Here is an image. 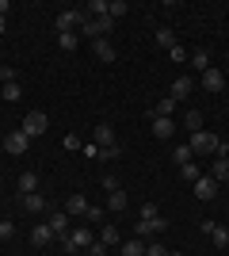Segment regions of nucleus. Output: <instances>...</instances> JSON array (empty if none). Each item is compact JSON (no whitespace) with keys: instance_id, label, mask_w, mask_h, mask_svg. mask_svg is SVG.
<instances>
[{"instance_id":"25","label":"nucleus","mask_w":229,"mask_h":256,"mask_svg":"<svg viewBox=\"0 0 229 256\" xmlns=\"http://www.w3.org/2000/svg\"><path fill=\"white\" fill-rule=\"evenodd\" d=\"M19 199H23V210H31V214H38V210L46 206V199H42L38 192H31V195H19Z\"/></svg>"},{"instance_id":"15","label":"nucleus","mask_w":229,"mask_h":256,"mask_svg":"<svg viewBox=\"0 0 229 256\" xmlns=\"http://www.w3.org/2000/svg\"><path fill=\"white\" fill-rule=\"evenodd\" d=\"M50 237H54L50 222H46V226H34V230H31V245H34V248H42V245H50Z\"/></svg>"},{"instance_id":"21","label":"nucleus","mask_w":229,"mask_h":256,"mask_svg":"<svg viewBox=\"0 0 229 256\" xmlns=\"http://www.w3.org/2000/svg\"><path fill=\"white\" fill-rule=\"evenodd\" d=\"M57 46H61L65 54H73L76 46H80V34H76V31H61V34H57Z\"/></svg>"},{"instance_id":"39","label":"nucleus","mask_w":229,"mask_h":256,"mask_svg":"<svg viewBox=\"0 0 229 256\" xmlns=\"http://www.w3.org/2000/svg\"><path fill=\"white\" fill-rule=\"evenodd\" d=\"M11 234H15V222H0V241H8Z\"/></svg>"},{"instance_id":"7","label":"nucleus","mask_w":229,"mask_h":256,"mask_svg":"<svg viewBox=\"0 0 229 256\" xmlns=\"http://www.w3.org/2000/svg\"><path fill=\"white\" fill-rule=\"evenodd\" d=\"M203 88H207L210 96L222 92V88H226V73H222V69H207V73H203Z\"/></svg>"},{"instance_id":"4","label":"nucleus","mask_w":229,"mask_h":256,"mask_svg":"<svg viewBox=\"0 0 229 256\" xmlns=\"http://www.w3.org/2000/svg\"><path fill=\"white\" fill-rule=\"evenodd\" d=\"M4 150H8L11 157H23V153L31 150V138H27V134H23V130H11L8 138H4Z\"/></svg>"},{"instance_id":"34","label":"nucleus","mask_w":229,"mask_h":256,"mask_svg":"<svg viewBox=\"0 0 229 256\" xmlns=\"http://www.w3.org/2000/svg\"><path fill=\"white\" fill-rule=\"evenodd\" d=\"M15 69H11V65H0V80H4V84H15Z\"/></svg>"},{"instance_id":"9","label":"nucleus","mask_w":229,"mask_h":256,"mask_svg":"<svg viewBox=\"0 0 229 256\" xmlns=\"http://www.w3.org/2000/svg\"><path fill=\"white\" fill-rule=\"evenodd\" d=\"M88 206H92V203H88V195H69V199H65V214H69V218L88 214Z\"/></svg>"},{"instance_id":"24","label":"nucleus","mask_w":229,"mask_h":256,"mask_svg":"<svg viewBox=\"0 0 229 256\" xmlns=\"http://www.w3.org/2000/svg\"><path fill=\"white\" fill-rule=\"evenodd\" d=\"M50 230H54L57 237H65L69 230H73V226H69V214H65V210H61V214H54V218H50Z\"/></svg>"},{"instance_id":"5","label":"nucleus","mask_w":229,"mask_h":256,"mask_svg":"<svg viewBox=\"0 0 229 256\" xmlns=\"http://www.w3.org/2000/svg\"><path fill=\"white\" fill-rule=\"evenodd\" d=\"M191 188H195V195H199V199H203V203H210V199L218 195V188H222V184H218V180H214V176H210V172H207V176H199V180L191 184Z\"/></svg>"},{"instance_id":"10","label":"nucleus","mask_w":229,"mask_h":256,"mask_svg":"<svg viewBox=\"0 0 229 256\" xmlns=\"http://www.w3.org/2000/svg\"><path fill=\"white\" fill-rule=\"evenodd\" d=\"M92 142H96L99 150H107V146H119V142H115V130H111L107 122H99V126L92 130Z\"/></svg>"},{"instance_id":"22","label":"nucleus","mask_w":229,"mask_h":256,"mask_svg":"<svg viewBox=\"0 0 229 256\" xmlns=\"http://www.w3.org/2000/svg\"><path fill=\"white\" fill-rule=\"evenodd\" d=\"M187 62H191V69L207 73V69H210V54L207 50H195V54H187Z\"/></svg>"},{"instance_id":"32","label":"nucleus","mask_w":229,"mask_h":256,"mask_svg":"<svg viewBox=\"0 0 229 256\" xmlns=\"http://www.w3.org/2000/svg\"><path fill=\"white\" fill-rule=\"evenodd\" d=\"M4 100H8V104L23 100V88H19V84H4Z\"/></svg>"},{"instance_id":"8","label":"nucleus","mask_w":229,"mask_h":256,"mask_svg":"<svg viewBox=\"0 0 229 256\" xmlns=\"http://www.w3.org/2000/svg\"><path fill=\"white\" fill-rule=\"evenodd\" d=\"M164 230H168V222H164V218H149V222H138V237H157V234H164Z\"/></svg>"},{"instance_id":"41","label":"nucleus","mask_w":229,"mask_h":256,"mask_svg":"<svg viewBox=\"0 0 229 256\" xmlns=\"http://www.w3.org/2000/svg\"><path fill=\"white\" fill-rule=\"evenodd\" d=\"M84 157H92V160H99V146H96V142H88V146H84Z\"/></svg>"},{"instance_id":"13","label":"nucleus","mask_w":229,"mask_h":256,"mask_svg":"<svg viewBox=\"0 0 229 256\" xmlns=\"http://www.w3.org/2000/svg\"><path fill=\"white\" fill-rule=\"evenodd\" d=\"M191 88H195V84H191V76H176L168 96H172V100H187V96H191Z\"/></svg>"},{"instance_id":"35","label":"nucleus","mask_w":229,"mask_h":256,"mask_svg":"<svg viewBox=\"0 0 229 256\" xmlns=\"http://www.w3.org/2000/svg\"><path fill=\"white\" fill-rule=\"evenodd\" d=\"M168 58H172V62L180 65V62H187V50H184V46H180V42H176L172 50H168Z\"/></svg>"},{"instance_id":"2","label":"nucleus","mask_w":229,"mask_h":256,"mask_svg":"<svg viewBox=\"0 0 229 256\" xmlns=\"http://www.w3.org/2000/svg\"><path fill=\"white\" fill-rule=\"evenodd\" d=\"M187 146H191V153H218L222 138H218V134H210V130H195Z\"/></svg>"},{"instance_id":"16","label":"nucleus","mask_w":229,"mask_h":256,"mask_svg":"<svg viewBox=\"0 0 229 256\" xmlns=\"http://www.w3.org/2000/svg\"><path fill=\"white\" fill-rule=\"evenodd\" d=\"M126 203H130V199H126V192H122V188H115V192L107 195V210H115V214L126 210Z\"/></svg>"},{"instance_id":"11","label":"nucleus","mask_w":229,"mask_h":256,"mask_svg":"<svg viewBox=\"0 0 229 256\" xmlns=\"http://www.w3.org/2000/svg\"><path fill=\"white\" fill-rule=\"evenodd\" d=\"M92 50H96V58L99 62H115V58H119V54H115V42H111V38H96V42H92Z\"/></svg>"},{"instance_id":"38","label":"nucleus","mask_w":229,"mask_h":256,"mask_svg":"<svg viewBox=\"0 0 229 256\" xmlns=\"http://www.w3.org/2000/svg\"><path fill=\"white\" fill-rule=\"evenodd\" d=\"M119 146H107V150H99V160H115V157H119Z\"/></svg>"},{"instance_id":"3","label":"nucleus","mask_w":229,"mask_h":256,"mask_svg":"<svg viewBox=\"0 0 229 256\" xmlns=\"http://www.w3.org/2000/svg\"><path fill=\"white\" fill-rule=\"evenodd\" d=\"M46 126H50V118H46L42 111H31V115L23 118V126H19V130H23V134H27V138L34 142L38 134H46Z\"/></svg>"},{"instance_id":"17","label":"nucleus","mask_w":229,"mask_h":256,"mask_svg":"<svg viewBox=\"0 0 229 256\" xmlns=\"http://www.w3.org/2000/svg\"><path fill=\"white\" fill-rule=\"evenodd\" d=\"M153 134H157V138H172L176 134V118H153Z\"/></svg>"},{"instance_id":"30","label":"nucleus","mask_w":229,"mask_h":256,"mask_svg":"<svg viewBox=\"0 0 229 256\" xmlns=\"http://www.w3.org/2000/svg\"><path fill=\"white\" fill-rule=\"evenodd\" d=\"M184 126L191 130V134H195V130H203V115H199V111H187V115H184Z\"/></svg>"},{"instance_id":"18","label":"nucleus","mask_w":229,"mask_h":256,"mask_svg":"<svg viewBox=\"0 0 229 256\" xmlns=\"http://www.w3.org/2000/svg\"><path fill=\"white\" fill-rule=\"evenodd\" d=\"M119 252L122 256H145V241H142V237H130V241H122V245H119Z\"/></svg>"},{"instance_id":"33","label":"nucleus","mask_w":229,"mask_h":256,"mask_svg":"<svg viewBox=\"0 0 229 256\" xmlns=\"http://www.w3.org/2000/svg\"><path fill=\"white\" fill-rule=\"evenodd\" d=\"M103 214H107L103 206H88V214H84V218H88L92 226H99V222H103Z\"/></svg>"},{"instance_id":"12","label":"nucleus","mask_w":229,"mask_h":256,"mask_svg":"<svg viewBox=\"0 0 229 256\" xmlns=\"http://www.w3.org/2000/svg\"><path fill=\"white\" fill-rule=\"evenodd\" d=\"M172 111H176V100H172V96H164V100H157V104H153L149 118H172Z\"/></svg>"},{"instance_id":"1","label":"nucleus","mask_w":229,"mask_h":256,"mask_svg":"<svg viewBox=\"0 0 229 256\" xmlns=\"http://www.w3.org/2000/svg\"><path fill=\"white\" fill-rule=\"evenodd\" d=\"M88 245H92V230H88V226H73V230L61 237V248H65V252H84Z\"/></svg>"},{"instance_id":"43","label":"nucleus","mask_w":229,"mask_h":256,"mask_svg":"<svg viewBox=\"0 0 229 256\" xmlns=\"http://www.w3.org/2000/svg\"><path fill=\"white\" fill-rule=\"evenodd\" d=\"M4 27H8V20H4V16H0V34H4Z\"/></svg>"},{"instance_id":"31","label":"nucleus","mask_w":229,"mask_h":256,"mask_svg":"<svg viewBox=\"0 0 229 256\" xmlns=\"http://www.w3.org/2000/svg\"><path fill=\"white\" fill-rule=\"evenodd\" d=\"M149 218H161L157 203H142V214H138V222H149Z\"/></svg>"},{"instance_id":"6","label":"nucleus","mask_w":229,"mask_h":256,"mask_svg":"<svg viewBox=\"0 0 229 256\" xmlns=\"http://www.w3.org/2000/svg\"><path fill=\"white\" fill-rule=\"evenodd\" d=\"M80 20H84V12L69 8V12H61V16L54 20V27H57V34H61V31H80Z\"/></svg>"},{"instance_id":"14","label":"nucleus","mask_w":229,"mask_h":256,"mask_svg":"<svg viewBox=\"0 0 229 256\" xmlns=\"http://www.w3.org/2000/svg\"><path fill=\"white\" fill-rule=\"evenodd\" d=\"M153 38H157V46H161L164 54L176 46V31H172V27H157V31H153Z\"/></svg>"},{"instance_id":"36","label":"nucleus","mask_w":229,"mask_h":256,"mask_svg":"<svg viewBox=\"0 0 229 256\" xmlns=\"http://www.w3.org/2000/svg\"><path fill=\"white\" fill-rule=\"evenodd\" d=\"M103 252H107V245H99V241H92V245H88V248H84L80 256H103Z\"/></svg>"},{"instance_id":"29","label":"nucleus","mask_w":229,"mask_h":256,"mask_svg":"<svg viewBox=\"0 0 229 256\" xmlns=\"http://www.w3.org/2000/svg\"><path fill=\"white\" fill-rule=\"evenodd\" d=\"M180 176H184L187 184H195L199 176H203V168H199V164H180Z\"/></svg>"},{"instance_id":"44","label":"nucleus","mask_w":229,"mask_h":256,"mask_svg":"<svg viewBox=\"0 0 229 256\" xmlns=\"http://www.w3.org/2000/svg\"><path fill=\"white\" fill-rule=\"evenodd\" d=\"M222 73H226V76H229V65H226V69H222Z\"/></svg>"},{"instance_id":"26","label":"nucleus","mask_w":229,"mask_h":256,"mask_svg":"<svg viewBox=\"0 0 229 256\" xmlns=\"http://www.w3.org/2000/svg\"><path fill=\"white\" fill-rule=\"evenodd\" d=\"M99 245H122V237H119V230H115V226H103V230H99Z\"/></svg>"},{"instance_id":"40","label":"nucleus","mask_w":229,"mask_h":256,"mask_svg":"<svg viewBox=\"0 0 229 256\" xmlns=\"http://www.w3.org/2000/svg\"><path fill=\"white\" fill-rule=\"evenodd\" d=\"M65 150H84V142L76 138V134H65Z\"/></svg>"},{"instance_id":"23","label":"nucleus","mask_w":229,"mask_h":256,"mask_svg":"<svg viewBox=\"0 0 229 256\" xmlns=\"http://www.w3.org/2000/svg\"><path fill=\"white\" fill-rule=\"evenodd\" d=\"M38 192V172H23L19 176V195H31Z\"/></svg>"},{"instance_id":"27","label":"nucleus","mask_w":229,"mask_h":256,"mask_svg":"<svg viewBox=\"0 0 229 256\" xmlns=\"http://www.w3.org/2000/svg\"><path fill=\"white\" fill-rule=\"evenodd\" d=\"M191 157H195V153H191V146H176V150H172V160H176V164H191Z\"/></svg>"},{"instance_id":"19","label":"nucleus","mask_w":229,"mask_h":256,"mask_svg":"<svg viewBox=\"0 0 229 256\" xmlns=\"http://www.w3.org/2000/svg\"><path fill=\"white\" fill-rule=\"evenodd\" d=\"M210 241H214V248H218V252H222V248H229V230L214 222V230H210Z\"/></svg>"},{"instance_id":"20","label":"nucleus","mask_w":229,"mask_h":256,"mask_svg":"<svg viewBox=\"0 0 229 256\" xmlns=\"http://www.w3.org/2000/svg\"><path fill=\"white\" fill-rule=\"evenodd\" d=\"M210 176H214L218 184H226V180H229V160H226V157H214V164H210Z\"/></svg>"},{"instance_id":"37","label":"nucleus","mask_w":229,"mask_h":256,"mask_svg":"<svg viewBox=\"0 0 229 256\" xmlns=\"http://www.w3.org/2000/svg\"><path fill=\"white\" fill-rule=\"evenodd\" d=\"M145 256H172V252H168L164 245H157V241H153V245H145Z\"/></svg>"},{"instance_id":"42","label":"nucleus","mask_w":229,"mask_h":256,"mask_svg":"<svg viewBox=\"0 0 229 256\" xmlns=\"http://www.w3.org/2000/svg\"><path fill=\"white\" fill-rule=\"evenodd\" d=\"M8 12H11V0H0V16L8 20Z\"/></svg>"},{"instance_id":"28","label":"nucleus","mask_w":229,"mask_h":256,"mask_svg":"<svg viewBox=\"0 0 229 256\" xmlns=\"http://www.w3.org/2000/svg\"><path fill=\"white\" fill-rule=\"evenodd\" d=\"M126 12H130L126 0H111V4H107V16H111V20H119V16H126Z\"/></svg>"}]
</instances>
